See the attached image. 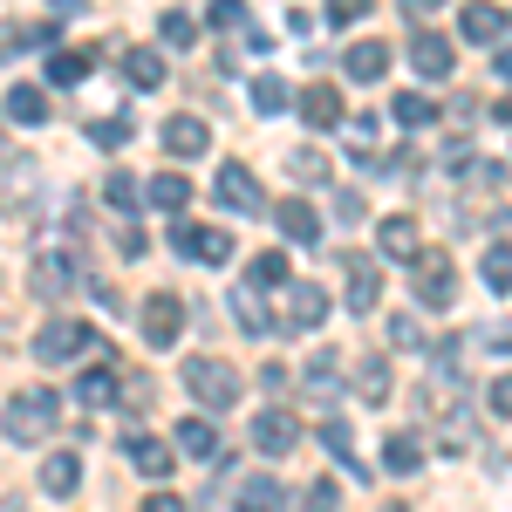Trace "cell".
Returning a JSON list of instances; mask_svg holds the SVG:
<instances>
[{
	"mask_svg": "<svg viewBox=\"0 0 512 512\" xmlns=\"http://www.w3.org/2000/svg\"><path fill=\"white\" fill-rule=\"evenodd\" d=\"M117 253L123 260H144V226H117Z\"/></svg>",
	"mask_w": 512,
	"mask_h": 512,
	"instance_id": "cell-45",
	"label": "cell"
},
{
	"mask_svg": "<svg viewBox=\"0 0 512 512\" xmlns=\"http://www.w3.org/2000/svg\"><path fill=\"white\" fill-rule=\"evenodd\" d=\"M158 35L171 41V48H192V41H198V21L185 14V7H164V14H158Z\"/></svg>",
	"mask_w": 512,
	"mask_h": 512,
	"instance_id": "cell-36",
	"label": "cell"
},
{
	"mask_svg": "<svg viewBox=\"0 0 512 512\" xmlns=\"http://www.w3.org/2000/svg\"><path fill=\"white\" fill-rule=\"evenodd\" d=\"M335 376H342V362H335V355H315V362H308V390H315V396L335 390Z\"/></svg>",
	"mask_w": 512,
	"mask_h": 512,
	"instance_id": "cell-42",
	"label": "cell"
},
{
	"mask_svg": "<svg viewBox=\"0 0 512 512\" xmlns=\"http://www.w3.org/2000/svg\"><path fill=\"white\" fill-rule=\"evenodd\" d=\"M41 492H48V499H76L82 492V458L76 451H48V458H41Z\"/></svg>",
	"mask_w": 512,
	"mask_h": 512,
	"instance_id": "cell-14",
	"label": "cell"
},
{
	"mask_svg": "<svg viewBox=\"0 0 512 512\" xmlns=\"http://www.w3.org/2000/svg\"><path fill=\"white\" fill-rule=\"evenodd\" d=\"M396 7H403V14H410L417 28H431L437 14H444V0H396Z\"/></svg>",
	"mask_w": 512,
	"mask_h": 512,
	"instance_id": "cell-44",
	"label": "cell"
},
{
	"mask_svg": "<svg viewBox=\"0 0 512 512\" xmlns=\"http://www.w3.org/2000/svg\"><path fill=\"white\" fill-rule=\"evenodd\" d=\"M376 246H383L390 260H417V253H424V226H417L410 212H390V219L376 226Z\"/></svg>",
	"mask_w": 512,
	"mask_h": 512,
	"instance_id": "cell-13",
	"label": "cell"
},
{
	"mask_svg": "<svg viewBox=\"0 0 512 512\" xmlns=\"http://www.w3.org/2000/svg\"><path fill=\"white\" fill-rule=\"evenodd\" d=\"M185 390H192L205 410H233L246 383H239V369L226 355H192V362H185Z\"/></svg>",
	"mask_w": 512,
	"mask_h": 512,
	"instance_id": "cell-2",
	"label": "cell"
},
{
	"mask_svg": "<svg viewBox=\"0 0 512 512\" xmlns=\"http://www.w3.org/2000/svg\"><path fill=\"white\" fill-rule=\"evenodd\" d=\"M410 62H417V76H451V62H458V48H451V41L444 35H431V28H417V35H410Z\"/></svg>",
	"mask_w": 512,
	"mask_h": 512,
	"instance_id": "cell-15",
	"label": "cell"
},
{
	"mask_svg": "<svg viewBox=\"0 0 512 512\" xmlns=\"http://www.w3.org/2000/svg\"><path fill=\"white\" fill-rule=\"evenodd\" d=\"M376 0H328V21H362Z\"/></svg>",
	"mask_w": 512,
	"mask_h": 512,
	"instance_id": "cell-46",
	"label": "cell"
},
{
	"mask_svg": "<svg viewBox=\"0 0 512 512\" xmlns=\"http://www.w3.org/2000/svg\"><path fill=\"white\" fill-rule=\"evenodd\" d=\"M117 396H123V383H117V369H110V362L76 376V403H82V410H103V403H117Z\"/></svg>",
	"mask_w": 512,
	"mask_h": 512,
	"instance_id": "cell-18",
	"label": "cell"
},
{
	"mask_svg": "<svg viewBox=\"0 0 512 512\" xmlns=\"http://www.w3.org/2000/svg\"><path fill=\"white\" fill-rule=\"evenodd\" d=\"M233 321L246 328V335H274V315H267L260 287H233Z\"/></svg>",
	"mask_w": 512,
	"mask_h": 512,
	"instance_id": "cell-24",
	"label": "cell"
},
{
	"mask_svg": "<svg viewBox=\"0 0 512 512\" xmlns=\"http://www.w3.org/2000/svg\"><path fill=\"white\" fill-rule=\"evenodd\" d=\"M390 342H396V349H424V328H417V315H390Z\"/></svg>",
	"mask_w": 512,
	"mask_h": 512,
	"instance_id": "cell-43",
	"label": "cell"
},
{
	"mask_svg": "<svg viewBox=\"0 0 512 512\" xmlns=\"http://www.w3.org/2000/svg\"><path fill=\"white\" fill-rule=\"evenodd\" d=\"M274 506H280V485H274V478H267V472L246 478V492H239V512H274Z\"/></svg>",
	"mask_w": 512,
	"mask_h": 512,
	"instance_id": "cell-37",
	"label": "cell"
},
{
	"mask_svg": "<svg viewBox=\"0 0 512 512\" xmlns=\"http://www.w3.org/2000/svg\"><path fill=\"white\" fill-rule=\"evenodd\" d=\"M205 144H212V130H205L198 117H171L164 123V151H171V158H198Z\"/></svg>",
	"mask_w": 512,
	"mask_h": 512,
	"instance_id": "cell-19",
	"label": "cell"
},
{
	"mask_svg": "<svg viewBox=\"0 0 512 512\" xmlns=\"http://www.w3.org/2000/svg\"><path fill=\"white\" fill-rule=\"evenodd\" d=\"M28 287H35L41 301H62V294H69V260H62V253H41L35 267H28Z\"/></svg>",
	"mask_w": 512,
	"mask_h": 512,
	"instance_id": "cell-21",
	"label": "cell"
},
{
	"mask_svg": "<svg viewBox=\"0 0 512 512\" xmlns=\"http://www.w3.org/2000/svg\"><path fill=\"white\" fill-rule=\"evenodd\" d=\"M335 219H349V226H355V219H362V192H335Z\"/></svg>",
	"mask_w": 512,
	"mask_h": 512,
	"instance_id": "cell-48",
	"label": "cell"
},
{
	"mask_svg": "<svg viewBox=\"0 0 512 512\" xmlns=\"http://www.w3.org/2000/svg\"><path fill=\"white\" fill-rule=\"evenodd\" d=\"M253 444H260V451H267V458H287V451H294V444H301V424H294V410H260V417H253Z\"/></svg>",
	"mask_w": 512,
	"mask_h": 512,
	"instance_id": "cell-11",
	"label": "cell"
},
{
	"mask_svg": "<svg viewBox=\"0 0 512 512\" xmlns=\"http://www.w3.org/2000/svg\"><path fill=\"white\" fill-rule=\"evenodd\" d=\"M212 192H219V205H233V212H267V198H260V185H253V171H246L239 158H226V164H219Z\"/></svg>",
	"mask_w": 512,
	"mask_h": 512,
	"instance_id": "cell-7",
	"label": "cell"
},
{
	"mask_svg": "<svg viewBox=\"0 0 512 512\" xmlns=\"http://www.w3.org/2000/svg\"><path fill=\"white\" fill-rule=\"evenodd\" d=\"M178 451H192V458L212 465V458H219V431H212L205 417H185V424H178Z\"/></svg>",
	"mask_w": 512,
	"mask_h": 512,
	"instance_id": "cell-26",
	"label": "cell"
},
{
	"mask_svg": "<svg viewBox=\"0 0 512 512\" xmlns=\"http://www.w3.org/2000/svg\"><path fill=\"white\" fill-rule=\"evenodd\" d=\"M321 321H328V294H321L315 280H287V315H280L274 328H287V335H315Z\"/></svg>",
	"mask_w": 512,
	"mask_h": 512,
	"instance_id": "cell-5",
	"label": "cell"
},
{
	"mask_svg": "<svg viewBox=\"0 0 512 512\" xmlns=\"http://www.w3.org/2000/svg\"><path fill=\"white\" fill-rule=\"evenodd\" d=\"M48 7H62V14H82V7H89V0H48Z\"/></svg>",
	"mask_w": 512,
	"mask_h": 512,
	"instance_id": "cell-50",
	"label": "cell"
},
{
	"mask_svg": "<svg viewBox=\"0 0 512 512\" xmlns=\"http://www.w3.org/2000/svg\"><path fill=\"white\" fill-rule=\"evenodd\" d=\"M342 69H349L355 82H376L383 69H390V41H355L349 55H342Z\"/></svg>",
	"mask_w": 512,
	"mask_h": 512,
	"instance_id": "cell-23",
	"label": "cell"
},
{
	"mask_svg": "<svg viewBox=\"0 0 512 512\" xmlns=\"http://www.w3.org/2000/svg\"><path fill=\"white\" fill-rule=\"evenodd\" d=\"M342 267H349V308H355V315H369V308H376V294H383L376 260H369V253H342Z\"/></svg>",
	"mask_w": 512,
	"mask_h": 512,
	"instance_id": "cell-16",
	"label": "cell"
},
{
	"mask_svg": "<svg viewBox=\"0 0 512 512\" xmlns=\"http://www.w3.org/2000/svg\"><path fill=\"white\" fill-rule=\"evenodd\" d=\"M246 287H287V253H260L246 267Z\"/></svg>",
	"mask_w": 512,
	"mask_h": 512,
	"instance_id": "cell-38",
	"label": "cell"
},
{
	"mask_svg": "<svg viewBox=\"0 0 512 512\" xmlns=\"http://www.w3.org/2000/svg\"><path fill=\"white\" fill-rule=\"evenodd\" d=\"M89 69H96V55H89V48H62V55L48 62V82H55V89H76Z\"/></svg>",
	"mask_w": 512,
	"mask_h": 512,
	"instance_id": "cell-25",
	"label": "cell"
},
{
	"mask_svg": "<svg viewBox=\"0 0 512 512\" xmlns=\"http://www.w3.org/2000/svg\"><path fill=\"white\" fill-rule=\"evenodd\" d=\"M103 198H110L117 212H137V205H144V178H130V171H110V178H103Z\"/></svg>",
	"mask_w": 512,
	"mask_h": 512,
	"instance_id": "cell-31",
	"label": "cell"
},
{
	"mask_svg": "<svg viewBox=\"0 0 512 512\" xmlns=\"http://www.w3.org/2000/svg\"><path fill=\"white\" fill-rule=\"evenodd\" d=\"M130 137H137V123H130V117H96V123H89V144H103V151H123Z\"/></svg>",
	"mask_w": 512,
	"mask_h": 512,
	"instance_id": "cell-35",
	"label": "cell"
},
{
	"mask_svg": "<svg viewBox=\"0 0 512 512\" xmlns=\"http://www.w3.org/2000/svg\"><path fill=\"white\" fill-rule=\"evenodd\" d=\"M144 512H185V499H171V492H151V499H144Z\"/></svg>",
	"mask_w": 512,
	"mask_h": 512,
	"instance_id": "cell-49",
	"label": "cell"
},
{
	"mask_svg": "<svg viewBox=\"0 0 512 512\" xmlns=\"http://www.w3.org/2000/svg\"><path fill=\"white\" fill-rule=\"evenodd\" d=\"M287 171H294L301 185H328V158H321L315 144H308V151H294V158H287Z\"/></svg>",
	"mask_w": 512,
	"mask_h": 512,
	"instance_id": "cell-39",
	"label": "cell"
},
{
	"mask_svg": "<svg viewBox=\"0 0 512 512\" xmlns=\"http://www.w3.org/2000/svg\"><path fill=\"white\" fill-rule=\"evenodd\" d=\"M376 512H410V506H376Z\"/></svg>",
	"mask_w": 512,
	"mask_h": 512,
	"instance_id": "cell-51",
	"label": "cell"
},
{
	"mask_svg": "<svg viewBox=\"0 0 512 512\" xmlns=\"http://www.w3.org/2000/svg\"><path fill=\"white\" fill-rule=\"evenodd\" d=\"M321 451H328V458H349V472H362L355 437H349V424H342V417H328V424H321Z\"/></svg>",
	"mask_w": 512,
	"mask_h": 512,
	"instance_id": "cell-34",
	"label": "cell"
},
{
	"mask_svg": "<svg viewBox=\"0 0 512 512\" xmlns=\"http://www.w3.org/2000/svg\"><path fill=\"white\" fill-rule=\"evenodd\" d=\"M458 35L478 41V48H485V41L499 48V41H506V7H499V0H472V7L458 14Z\"/></svg>",
	"mask_w": 512,
	"mask_h": 512,
	"instance_id": "cell-12",
	"label": "cell"
},
{
	"mask_svg": "<svg viewBox=\"0 0 512 512\" xmlns=\"http://www.w3.org/2000/svg\"><path fill=\"white\" fill-rule=\"evenodd\" d=\"M7 117L14 123H41L48 117V96H41L35 82H14V89H7Z\"/></svg>",
	"mask_w": 512,
	"mask_h": 512,
	"instance_id": "cell-27",
	"label": "cell"
},
{
	"mask_svg": "<svg viewBox=\"0 0 512 512\" xmlns=\"http://www.w3.org/2000/svg\"><path fill=\"white\" fill-rule=\"evenodd\" d=\"M383 465H390L396 478H410L424 465V444H417V437H390V444H383Z\"/></svg>",
	"mask_w": 512,
	"mask_h": 512,
	"instance_id": "cell-32",
	"label": "cell"
},
{
	"mask_svg": "<svg viewBox=\"0 0 512 512\" xmlns=\"http://www.w3.org/2000/svg\"><path fill=\"white\" fill-rule=\"evenodd\" d=\"M55 417H62V396H55V390H21V396H7L0 431L14 437V444H48Z\"/></svg>",
	"mask_w": 512,
	"mask_h": 512,
	"instance_id": "cell-1",
	"label": "cell"
},
{
	"mask_svg": "<svg viewBox=\"0 0 512 512\" xmlns=\"http://www.w3.org/2000/svg\"><path fill=\"white\" fill-rule=\"evenodd\" d=\"M123 76L137 82V89H164V82H171V69H164L158 48H123Z\"/></svg>",
	"mask_w": 512,
	"mask_h": 512,
	"instance_id": "cell-20",
	"label": "cell"
},
{
	"mask_svg": "<svg viewBox=\"0 0 512 512\" xmlns=\"http://www.w3.org/2000/svg\"><path fill=\"white\" fill-rule=\"evenodd\" d=\"M342 506V485H328V478H315L301 499H294V512H335Z\"/></svg>",
	"mask_w": 512,
	"mask_h": 512,
	"instance_id": "cell-40",
	"label": "cell"
},
{
	"mask_svg": "<svg viewBox=\"0 0 512 512\" xmlns=\"http://www.w3.org/2000/svg\"><path fill=\"white\" fill-rule=\"evenodd\" d=\"M410 267H417V308L444 315V308L458 301V267H451V253H417Z\"/></svg>",
	"mask_w": 512,
	"mask_h": 512,
	"instance_id": "cell-4",
	"label": "cell"
},
{
	"mask_svg": "<svg viewBox=\"0 0 512 512\" xmlns=\"http://www.w3.org/2000/svg\"><path fill=\"white\" fill-rule=\"evenodd\" d=\"M123 458H130V465H137L144 478H164L171 465H178V458H171V444H164V437H144V431L123 437Z\"/></svg>",
	"mask_w": 512,
	"mask_h": 512,
	"instance_id": "cell-17",
	"label": "cell"
},
{
	"mask_svg": "<svg viewBox=\"0 0 512 512\" xmlns=\"http://www.w3.org/2000/svg\"><path fill=\"white\" fill-rule=\"evenodd\" d=\"M0 158H7V137H0Z\"/></svg>",
	"mask_w": 512,
	"mask_h": 512,
	"instance_id": "cell-52",
	"label": "cell"
},
{
	"mask_svg": "<svg viewBox=\"0 0 512 512\" xmlns=\"http://www.w3.org/2000/svg\"><path fill=\"white\" fill-rule=\"evenodd\" d=\"M390 117H396V123H410V130H424V123H437V103L424 96V89H403V96L390 103Z\"/></svg>",
	"mask_w": 512,
	"mask_h": 512,
	"instance_id": "cell-28",
	"label": "cell"
},
{
	"mask_svg": "<svg viewBox=\"0 0 512 512\" xmlns=\"http://www.w3.org/2000/svg\"><path fill=\"white\" fill-rule=\"evenodd\" d=\"M274 226H280V239H294V246H321V212L308 198H274Z\"/></svg>",
	"mask_w": 512,
	"mask_h": 512,
	"instance_id": "cell-10",
	"label": "cell"
},
{
	"mask_svg": "<svg viewBox=\"0 0 512 512\" xmlns=\"http://www.w3.org/2000/svg\"><path fill=\"white\" fill-rule=\"evenodd\" d=\"M144 342H151V349H171V342H178V335H185V301H178V294H158V301H144Z\"/></svg>",
	"mask_w": 512,
	"mask_h": 512,
	"instance_id": "cell-6",
	"label": "cell"
},
{
	"mask_svg": "<svg viewBox=\"0 0 512 512\" xmlns=\"http://www.w3.org/2000/svg\"><path fill=\"white\" fill-rule=\"evenodd\" d=\"M506 287H512V246L492 239V246H485V294H506Z\"/></svg>",
	"mask_w": 512,
	"mask_h": 512,
	"instance_id": "cell-29",
	"label": "cell"
},
{
	"mask_svg": "<svg viewBox=\"0 0 512 512\" xmlns=\"http://www.w3.org/2000/svg\"><path fill=\"white\" fill-rule=\"evenodd\" d=\"M144 198H151L158 212H185V205H192V178H185V171H158V178L144 185Z\"/></svg>",
	"mask_w": 512,
	"mask_h": 512,
	"instance_id": "cell-22",
	"label": "cell"
},
{
	"mask_svg": "<svg viewBox=\"0 0 512 512\" xmlns=\"http://www.w3.org/2000/svg\"><path fill=\"white\" fill-rule=\"evenodd\" d=\"M205 21H212L219 35H239V28H246V0H212V14H205Z\"/></svg>",
	"mask_w": 512,
	"mask_h": 512,
	"instance_id": "cell-41",
	"label": "cell"
},
{
	"mask_svg": "<svg viewBox=\"0 0 512 512\" xmlns=\"http://www.w3.org/2000/svg\"><path fill=\"white\" fill-rule=\"evenodd\" d=\"M355 390L369 396V403H383V396H390V362H383V355H369V362H355Z\"/></svg>",
	"mask_w": 512,
	"mask_h": 512,
	"instance_id": "cell-30",
	"label": "cell"
},
{
	"mask_svg": "<svg viewBox=\"0 0 512 512\" xmlns=\"http://www.w3.org/2000/svg\"><path fill=\"white\" fill-rule=\"evenodd\" d=\"M294 110L308 117V130H335V123L349 117V103H342V89H335V82H308V89L294 96Z\"/></svg>",
	"mask_w": 512,
	"mask_h": 512,
	"instance_id": "cell-8",
	"label": "cell"
},
{
	"mask_svg": "<svg viewBox=\"0 0 512 512\" xmlns=\"http://www.w3.org/2000/svg\"><path fill=\"white\" fill-rule=\"evenodd\" d=\"M485 410H492V417H506V410H512V383H506V376L485 390Z\"/></svg>",
	"mask_w": 512,
	"mask_h": 512,
	"instance_id": "cell-47",
	"label": "cell"
},
{
	"mask_svg": "<svg viewBox=\"0 0 512 512\" xmlns=\"http://www.w3.org/2000/svg\"><path fill=\"white\" fill-rule=\"evenodd\" d=\"M89 349H103V342H96V328H89V321H69V315H55V321H48V328L35 335V362H41V369L82 362Z\"/></svg>",
	"mask_w": 512,
	"mask_h": 512,
	"instance_id": "cell-3",
	"label": "cell"
},
{
	"mask_svg": "<svg viewBox=\"0 0 512 512\" xmlns=\"http://www.w3.org/2000/svg\"><path fill=\"white\" fill-rule=\"evenodd\" d=\"M171 246H178L185 260H212V267H226V260H233V233H219V226H178Z\"/></svg>",
	"mask_w": 512,
	"mask_h": 512,
	"instance_id": "cell-9",
	"label": "cell"
},
{
	"mask_svg": "<svg viewBox=\"0 0 512 512\" xmlns=\"http://www.w3.org/2000/svg\"><path fill=\"white\" fill-rule=\"evenodd\" d=\"M287 103H294V89H287L280 76H253V110H260V117H274V110H287Z\"/></svg>",
	"mask_w": 512,
	"mask_h": 512,
	"instance_id": "cell-33",
	"label": "cell"
}]
</instances>
